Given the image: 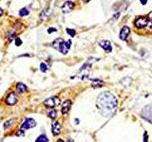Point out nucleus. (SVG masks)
Returning a JSON list of instances; mask_svg holds the SVG:
<instances>
[{
	"mask_svg": "<svg viewBox=\"0 0 152 142\" xmlns=\"http://www.w3.org/2000/svg\"><path fill=\"white\" fill-rule=\"evenodd\" d=\"M149 24V20H148V17L147 16H140L138 17L137 19L135 20L134 25L137 29H144Z\"/></svg>",
	"mask_w": 152,
	"mask_h": 142,
	"instance_id": "f03ea898",
	"label": "nucleus"
},
{
	"mask_svg": "<svg viewBox=\"0 0 152 142\" xmlns=\"http://www.w3.org/2000/svg\"><path fill=\"white\" fill-rule=\"evenodd\" d=\"M6 102L9 105H14L17 102V95L14 92H11L7 96V98H6Z\"/></svg>",
	"mask_w": 152,
	"mask_h": 142,
	"instance_id": "6e6552de",
	"label": "nucleus"
},
{
	"mask_svg": "<svg viewBox=\"0 0 152 142\" xmlns=\"http://www.w3.org/2000/svg\"><path fill=\"white\" fill-rule=\"evenodd\" d=\"M14 121H15V118H12V119H10L9 121H6V122L4 123V128L5 129L10 128V127L14 123Z\"/></svg>",
	"mask_w": 152,
	"mask_h": 142,
	"instance_id": "f3484780",
	"label": "nucleus"
},
{
	"mask_svg": "<svg viewBox=\"0 0 152 142\" xmlns=\"http://www.w3.org/2000/svg\"><path fill=\"white\" fill-rule=\"evenodd\" d=\"M141 3L143 4V5H146L147 3V0H141Z\"/></svg>",
	"mask_w": 152,
	"mask_h": 142,
	"instance_id": "bb28decb",
	"label": "nucleus"
},
{
	"mask_svg": "<svg viewBox=\"0 0 152 142\" xmlns=\"http://www.w3.org/2000/svg\"><path fill=\"white\" fill-rule=\"evenodd\" d=\"M73 8H74V3L70 1V0H68L61 7V10H62L64 13H69V12H70L73 10Z\"/></svg>",
	"mask_w": 152,
	"mask_h": 142,
	"instance_id": "39448f33",
	"label": "nucleus"
},
{
	"mask_svg": "<svg viewBox=\"0 0 152 142\" xmlns=\"http://www.w3.org/2000/svg\"><path fill=\"white\" fill-rule=\"evenodd\" d=\"M2 14H3V10L1 8H0V17L2 16Z\"/></svg>",
	"mask_w": 152,
	"mask_h": 142,
	"instance_id": "cd10ccee",
	"label": "nucleus"
},
{
	"mask_svg": "<svg viewBox=\"0 0 152 142\" xmlns=\"http://www.w3.org/2000/svg\"><path fill=\"white\" fill-rule=\"evenodd\" d=\"M40 70H41L42 72H47L48 71V66L45 63H42L41 65H40Z\"/></svg>",
	"mask_w": 152,
	"mask_h": 142,
	"instance_id": "412c9836",
	"label": "nucleus"
},
{
	"mask_svg": "<svg viewBox=\"0 0 152 142\" xmlns=\"http://www.w3.org/2000/svg\"><path fill=\"white\" fill-rule=\"evenodd\" d=\"M130 33V29L127 26L122 27L121 31H120V39L121 40H127V36L129 35Z\"/></svg>",
	"mask_w": 152,
	"mask_h": 142,
	"instance_id": "1a4fd4ad",
	"label": "nucleus"
},
{
	"mask_svg": "<svg viewBox=\"0 0 152 142\" xmlns=\"http://www.w3.org/2000/svg\"><path fill=\"white\" fill-rule=\"evenodd\" d=\"M15 35H16V30H11L8 32V38L10 41H11L12 39H15Z\"/></svg>",
	"mask_w": 152,
	"mask_h": 142,
	"instance_id": "2eb2a0df",
	"label": "nucleus"
},
{
	"mask_svg": "<svg viewBox=\"0 0 152 142\" xmlns=\"http://www.w3.org/2000/svg\"><path fill=\"white\" fill-rule=\"evenodd\" d=\"M142 116H143L146 119L149 120V121L152 122V105L146 107V108L143 110V112H142Z\"/></svg>",
	"mask_w": 152,
	"mask_h": 142,
	"instance_id": "423d86ee",
	"label": "nucleus"
},
{
	"mask_svg": "<svg viewBox=\"0 0 152 142\" xmlns=\"http://www.w3.org/2000/svg\"><path fill=\"white\" fill-rule=\"evenodd\" d=\"M67 32L69 35H70L71 37H74L75 34H76V31L74 30H72V29H67Z\"/></svg>",
	"mask_w": 152,
	"mask_h": 142,
	"instance_id": "aec40b11",
	"label": "nucleus"
},
{
	"mask_svg": "<svg viewBox=\"0 0 152 142\" xmlns=\"http://www.w3.org/2000/svg\"><path fill=\"white\" fill-rule=\"evenodd\" d=\"M84 2H86V3H88V2H89V1H90V0H83Z\"/></svg>",
	"mask_w": 152,
	"mask_h": 142,
	"instance_id": "c85d7f7f",
	"label": "nucleus"
},
{
	"mask_svg": "<svg viewBox=\"0 0 152 142\" xmlns=\"http://www.w3.org/2000/svg\"><path fill=\"white\" fill-rule=\"evenodd\" d=\"M29 13H30V11H29V10L27 8H23L22 10H20L19 11V15L20 16H27V15H29Z\"/></svg>",
	"mask_w": 152,
	"mask_h": 142,
	"instance_id": "dca6fc26",
	"label": "nucleus"
},
{
	"mask_svg": "<svg viewBox=\"0 0 152 142\" xmlns=\"http://www.w3.org/2000/svg\"><path fill=\"white\" fill-rule=\"evenodd\" d=\"M16 136H17V137H23V136H24V130H22V129H20L19 131L17 132Z\"/></svg>",
	"mask_w": 152,
	"mask_h": 142,
	"instance_id": "b1692460",
	"label": "nucleus"
},
{
	"mask_svg": "<svg viewBox=\"0 0 152 142\" xmlns=\"http://www.w3.org/2000/svg\"><path fill=\"white\" fill-rule=\"evenodd\" d=\"M147 17H148V20H149L150 22L152 23V11H150L149 13H148V16Z\"/></svg>",
	"mask_w": 152,
	"mask_h": 142,
	"instance_id": "a878e982",
	"label": "nucleus"
},
{
	"mask_svg": "<svg viewBox=\"0 0 152 142\" xmlns=\"http://www.w3.org/2000/svg\"><path fill=\"white\" fill-rule=\"evenodd\" d=\"M35 142H49V139H48V137H46V136L42 134V136H40V137L36 139Z\"/></svg>",
	"mask_w": 152,
	"mask_h": 142,
	"instance_id": "a211bd4d",
	"label": "nucleus"
},
{
	"mask_svg": "<svg viewBox=\"0 0 152 142\" xmlns=\"http://www.w3.org/2000/svg\"><path fill=\"white\" fill-rule=\"evenodd\" d=\"M99 46L102 47L105 51H107L108 53H110L112 51V46H111V43L108 40H103V41L99 42Z\"/></svg>",
	"mask_w": 152,
	"mask_h": 142,
	"instance_id": "0eeeda50",
	"label": "nucleus"
},
{
	"mask_svg": "<svg viewBox=\"0 0 152 142\" xmlns=\"http://www.w3.org/2000/svg\"><path fill=\"white\" fill-rule=\"evenodd\" d=\"M27 91V86L22 82H18L16 85V92L17 93H24Z\"/></svg>",
	"mask_w": 152,
	"mask_h": 142,
	"instance_id": "f8f14e48",
	"label": "nucleus"
},
{
	"mask_svg": "<svg viewBox=\"0 0 152 142\" xmlns=\"http://www.w3.org/2000/svg\"><path fill=\"white\" fill-rule=\"evenodd\" d=\"M97 107L107 116L113 115L117 107V100L110 92H104L97 98Z\"/></svg>",
	"mask_w": 152,
	"mask_h": 142,
	"instance_id": "f257e3e1",
	"label": "nucleus"
},
{
	"mask_svg": "<svg viewBox=\"0 0 152 142\" xmlns=\"http://www.w3.org/2000/svg\"><path fill=\"white\" fill-rule=\"evenodd\" d=\"M70 107H71V101L68 100V101H64L63 105L61 107V111H62L63 114H67L70 110Z\"/></svg>",
	"mask_w": 152,
	"mask_h": 142,
	"instance_id": "9b49d317",
	"label": "nucleus"
},
{
	"mask_svg": "<svg viewBox=\"0 0 152 142\" xmlns=\"http://www.w3.org/2000/svg\"><path fill=\"white\" fill-rule=\"evenodd\" d=\"M44 104L47 107H49V108H53V107L58 106L59 104H60V100L57 97H52V98H47L44 101Z\"/></svg>",
	"mask_w": 152,
	"mask_h": 142,
	"instance_id": "7ed1b4c3",
	"label": "nucleus"
},
{
	"mask_svg": "<svg viewBox=\"0 0 152 142\" xmlns=\"http://www.w3.org/2000/svg\"><path fill=\"white\" fill-rule=\"evenodd\" d=\"M56 142H64V141H63V140H62V139H58V140H57V141H56Z\"/></svg>",
	"mask_w": 152,
	"mask_h": 142,
	"instance_id": "c756f323",
	"label": "nucleus"
},
{
	"mask_svg": "<svg viewBox=\"0 0 152 142\" xmlns=\"http://www.w3.org/2000/svg\"><path fill=\"white\" fill-rule=\"evenodd\" d=\"M21 45H22V40L20 38H18V37H16L15 38V46L16 47H20Z\"/></svg>",
	"mask_w": 152,
	"mask_h": 142,
	"instance_id": "4be33fe9",
	"label": "nucleus"
},
{
	"mask_svg": "<svg viewBox=\"0 0 152 142\" xmlns=\"http://www.w3.org/2000/svg\"><path fill=\"white\" fill-rule=\"evenodd\" d=\"M57 30H56L55 27H50L49 30H48V32L49 33H52V32H56Z\"/></svg>",
	"mask_w": 152,
	"mask_h": 142,
	"instance_id": "393cba45",
	"label": "nucleus"
},
{
	"mask_svg": "<svg viewBox=\"0 0 152 142\" xmlns=\"http://www.w3.org/2000/svg\"><path fill=\"white\" fill-rule=\"evenodd\" d=\"M36 126V121L33 118H25V120L23 121L22 125H21V129L22 130H28V129L33 128Z\"/></svg>",
	"mask_w": 152,
	"mask_h": 142,
	"instance_id": "20e7f679",
	"label": "nucleus"
},
{
	"mask_svg": "<svg viewBox=\"0 0 152 142\" xmlns=\"http://www.w3.org/2000/svg\"><path fill=\"white\" fill-rule=\"evenodd\" d=\"M89 67H90V65L89 63H85L83 66H82V68H81V70H85V69H89Z\"/></svg>",
	"mask_w": 152,
	"mask_h": 142,
	"instance_id": "5701e85b",
	"label": "nucleus"
},
{
	"mask_svg": "<svg viewBox=\"0 0 152 142\" xmlns=\"http://www.w3.org/2000/svg\"><path fill=\"white\" fill-rule=\"evenodd\" d=\"M51 132L54 136H58L61 132V124L58 121H53L51 125Z\"/></svg>",
	"mask_w": 152,
	"mask_h": 142,
	"instance_id": "9d476101",
	"label": "nucleus"
},
{
	"mask_svg": "<svg viewBox=\"0 0 152 142\" xmlns=\"http://www.w3.org/2000/svg\"><path fill=\"white\" fill-rule=\"evenodd\" d=\"M63 42H64V40L62 38L55 39V40L52 42V47H54L55 49H57V50H58L59 47H60V46L62 45V43H63Z\"/></svg>",
	"mask_w": 152,
	"mask_h": 142,
	"instance_id": "ddd939ff",
	"label": "nucleus"
},
{
	"mask_svg": "<svg viewBox=\"0 0 152 142\" xmlns=\"http://www.w3.org/2000/svg\"><path fill=\"white\" fill-rule=\"evenodd\" d=\"M92 87L94 88H98V87H101L103 85V82L102 81H100V80H93L92 81Z\"/></svg>",
	"mask_w": 152,
	"mask_h": 142,
	"instance_id": "4468645a",
	"label": "nucleus"
},
{
	"mask_svg": "<svg viewBox=\"0 0 152 142\" xmlns=\"http://www.w3.org/2000/svg\"><path fill=\"white\" fill-rule=\"evenodd\" d=\"M48 116L50 118H55L56 116H57V112H56L55 110H51V111H50V112L48 113Z\"/></svg>",
	"mask_w": 152,
	"mask_h": 142,
	"instance_id": "6ab92c4d",
	"label": "nucleus"
}]
</instances>
